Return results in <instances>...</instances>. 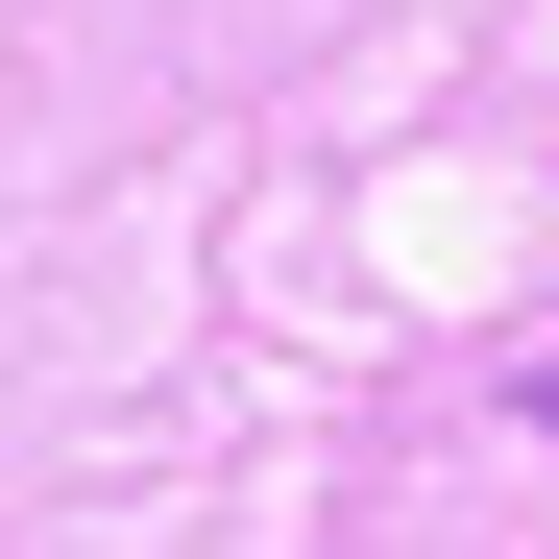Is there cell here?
<instances>
[{
    "label": "cell",
    "mask_w": 559,
    "mask_h": 559,
    "mask_svg": "<svg viewBox=\"0 0 559 559\" xmlns=\"http://www.w3.org/2000/svg\"><path fill=\"white\" fill-rule=\"evenodd\" d=\"M535 438H559V390H535Z\"/></svg>",
    "instance_id": "obj_1"
}]
</instances>
